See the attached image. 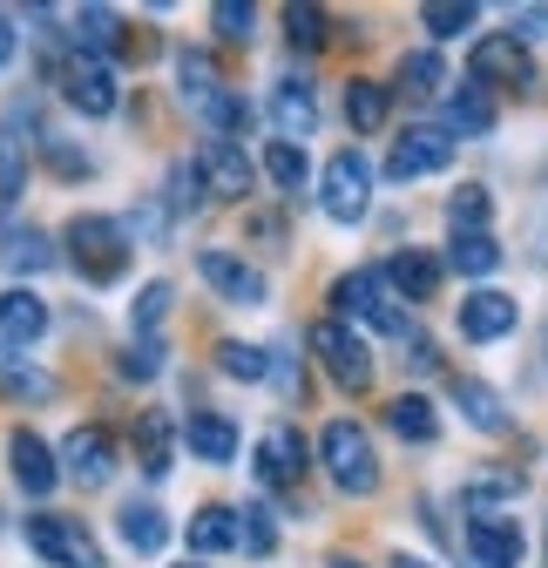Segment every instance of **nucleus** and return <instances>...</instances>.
<instances>
[{
  "instance_id": "20",
  "label": "nucleus",
  "mask_w": 548,
  "mask_h": 568,
  "mask_svg": "<svg viewBox=\"0 0 548 568\" xmlns=\"http://www.w3.org/2000/svg\"><path fill=\"white\" fill-rule=\"evenodd\" d=\"M386 284L406 298V305H427L434 292H440V264L427 257V251H393V264H386Z\"/></svg>"
},
{
  "instance_id": "43",
  "label": "nucleus",
  "mask_w": 548,
  "mask_h": 568,
  "mask_svg": "<svg viewBox=\"0 0 548 568\" xmlns=\"http://www.w3.org/2000/svg\"><path fill=\"white\" fill-rule=\"evenodd\" d=\"M163 359H170L163 338H135V345L122 352V366H115V373H122V379H156V373H163Z\"/></svg>"
},
{
  "instance_id": "26",
  "label": "nucleus",
  "mask_w": 548,
  "mask_h": 568,
  "mask_svg": "<svg viewBox=\"0 0 548 568\" xmlns=\"http://www.w3.org/2000/svg\"><path fill=\"white\" fill-rule=\"evenodd\" d=\"M0 399H21V406L28 399H54V379L41 366H28L14 345H0Z\"/></svg>"
},
{
  "instance_id": "3",
  "label": "nucleus",
  "mask_w": 548,
  "mask_h": 568,
  "mask_svg": "<svg viewBox=\"0 0 548 568\" xmlns=\"http://www.w3.org/2000/svg\"><path fill=\"white\" fill-rule=\"evenodd\" d=\"M332 305H338V318H359V325H373V332H386V338H406L399 292H393L379 271H353V277H338V284H332Z\"/></svg>"
},
{
  "instance_id": "4",
  "label": "nucleus",
  "mask_w": 548,
  "mask_h": 568,
  "mask_svg": "<svg viewBox=\"0 0 548 568\" xmlns=\"http://www.w3.org/2000/svg\"><path fill=\"white\" fill-rule=\"evenodd\" d=\"M21 535H28V548H34L41 561H54V568H109V555H102V541L89 535V521L34 515V521H21Z\"/></svg>"
},
{
  "instance_id": "34",
  "label": "nucleus",
  "mask_w": 548,
  "mask_h": 568,
  "mask_svg": "<svg viewBox=\"0 0 548 568\" xmlns=\"http://www.w3.org/2000/svg\"><path fill=\"white\" fill-rule=\"evenodd\" d=\"M447 264H454L460 277H488V271L501 264V244H495L488 231H474V237H454V244H447Z\"/></svg>"
},
{
  "instance_id": "6",
  "label": "nucleus",
  "mask_w": 548,
  "mask_h": 568,
  "mask_svg": "<svg viewBox=\"0 0 548 568\" xmlns=\"http://www.w3.org/2000/svg\"><path fill=\"white\" fill-rule=\"evenodd\" d=\"M318 196H325V217H332V224H359L366 210H373V163H366L359 150H338V156L325 163Z\"/></svg>"
},
{
  "instance_id": "33",
  "label": "nucleus",
  "mask_w": 548,
  "mask_h": 568,
  "mask_svg": "<svg viewBox=\"0 0 548 568\" xmlns=\"http://www.w3.org/2000/svg\"><path fill=\"white\" fill-rule=\"evenodd\" d=\"M176 82H183V102H196V109L211 102V95H224V82H217V61H211V54H190V48L176 54Z\"/></svg>"
},
{
  "instance_id": "49",
  "label": "nucleus",
  "mask_w": 548,
  "mask_h": 568,
  "mask_svg": "<svg viewBox=\"0 0 548 568\" xmlns=\"http://www.w3.org/2000/svg\"><path fill=\"white\" fill-rule=\"evenodd\" d=\"M14 48H21V41H14V28H8V21H0V68H8V61H14Z\"/></svg>"
},
{
  "instance_id": "41",
  "label": "nucleus",
  "mask_w": 548,
  "mask_h": 568,
  "mask_svg": "<svg viewBox=\"0 0 548 568\" xmlns=\"http://www.w3.org/2000/svg\"><path fill=\"white\" fill-rule=\"evenodd\" d=\"M211 21H217V34H224L231 48H244V41L257 34V8H251V0H217Z\"/></svg>"
},
{
  "instance_id": "15",
  "label": "nucleus",
  "mask_w": 548,
  "mask_h": 568,
  "mask_svg": "<svg viewBox=\"0 0 548 568\" xmlns=\"http://www.w3.org/2000/svg\"><path fill=\"white\" fill-rule=\"evenodd\" d=\"M196 170H203V183H211V196H251V156L237 150V142H224V135H211L203 142V156H196Z\"/></svg>"
},
{
  "instance_id": "28",
  "label": "nucleus",
  "mask_w": 548,
  "mask_h": 568,
  "mask_svg": "<svg viewBox=\"0 0 548 568\" xmlns=\"http://www.w3.org/2000/svg\"><path fill=\"white\" fill-rule=\"evenodd\" d=\"M488 129H495V102H488L481 82L447 95V135H488Z\"/></svg>"
},
{
  "instance_id": "12",
  "label": "nucleus",
  "mask_w": 548,
  "mask_h": 568,
  "mask_svg": "<svg viewBox=\"0 0 548 568\" xmlns=\"http://www.w3.org/2000/svg\"><path fill=\"white\" fill-rule=\"evenodd\" d=\"M521 325V305L508 298V292H467L460 298V332L474 338V345H495V338H508Z\"/></svg>"
},
{
  "instance_id": "32",
  "label": "nucleus",
  "mask_w": 548,
  "mask_h": 568,
  "mask_svg": "<svg viewBox=\"0 0 548 568\" xmlns=\"http://www.w3.org/2000/svg\"><path fill=\"white\" fill-rule=\"evenodd\" d=\"M474 21H481V8H474V0H427V8H420V28H427L434 41H454V34H467Z\"/></svg>"
},
{
  "instance_id": "8",
  "label": "nucleus",
  "mask_w": 548,
  "mask_h": 568,
  "mask_svg": "<svg viewBox=\"0 0 548 568\" xmlns=\"http://www.w3.org/2000/svg\"><path fill=\"white\" fill-rule=\"evenodd\" d=\"M474 82H481V89H535L528 41H515V34H481V41H474Z\"/></svg>"
},
{
  "instance_id": "51",
  "label": "nucleus",
  "mask_w": 548,
  "mask_h": 568,
  "mask_svg": "<svg viewBox=\"0 0 548 568\" xmlns=\"http://www.w3.org/2000/svg\"><path fill=\"white\" fill-rule=\"evenodd\" d=\"M332 568H359V561H353V555H338V561H332Z\"/></svg>"
},
{
  "instance_id": "42",
  "label": "nucleus",
  "mask_w": 548,
  "mask_h": 568,
  "mask_svg": "<svg viewBox=\"0 0 548 568\" xmlns=\"http://www.w3.org/2000/svg\"><path fill=\"white\" fill-rule=\"evenodd\" d=\"M203 115H211V129H217L224 142L251 129V102H244V95H231V89H224V95H211V102H203Z\"/></svg>"
},
{
  "instance_id": "23",
  "label": "nucleus",
  "mask_w": 548,
  "mask_h": 568,
  "mask_svg": "<svg viewBox=\"0 0 548 568\" xmlns=\"http://www.w3.org/2000/svg\"><path fill=\"white\" fill-rule=\"evenodd\" d=\"M183 535H190V548H196V555H224V548H237V541H244V515H231V508H217V501H211V508H196V515H190V528H183Z\"/></svg>"
},
{
  "instance_id": "45",
  "label": "nucleus",
  "mask_w": 548,
  "mask_h": 568,
  "mask_svg": "<svg viewBox=\"0 0 548 568\" xmlns=\"http://www.w3.org/2000/svg\"><path fill=\"white\" fill-rule=\"evenodd\" d=\"M244 548H251V555H271V548H278V528H271L264 508H244Z\"/></svg>"
},
{
  "instance_id": "38",
  "label": "nucleus",
  "mask_w": 548,
  "mask_h": 568,
  "mask_svg": "<svg viewBox=\"0 0 548 568\" xmlns=\"http://www.w3.org/2000/svg\"><path fill=\"white\" fill-rule=\"evenodd\" d=\"M285 41L298 54H318L325 48V8H312V0H305V8H285Z\"/></svg>"
},
{
  "instance_id": "9",
  "label": "nucleus",
  "mask_w": 548,
  "mask_h": 568,
  "mask_svg": "<svg viewBox=\"0 0 548 568\" xmlns=\"http://www.w3.org/2000/svg\"><path fill=\"white\" fill-rule=\"evenodd\" d=\"M454 163V135L447 129H406L393 142V156H386V176L393 183H420V176H440Z\"/></svg>"
},
{
  "instance_id": "14",
  "label": "nucleus",
  "mask_w": 548,
  "mask_h": 568,
  "mask_svg": "<svg viewBox=\"0 0 548 568\" xmlns=\"http://www.w3.org/2000/svg\"><path fill=\"white\" fill-rule=\"evenodd\" d=\"M61 95H68V109H82V115H109L115 109V75L102 61H89V54H75L61 68Z\"/></svg>"
},
{
  "instance_id": "16",
  "label": "nucleus",
  "mask_w": 548,
  "mask_h": 568,
  "mask_svg": "<svg viewBox=\"0 0 548 568\" xmlns=\"http://www.w3.org/2000/svg\"><path fill=\"white\" fill-rule=\"evenodd\" d=\"M8 467H14V480L34 494V501L61 487V460L48 454V440H41V434H28V426H21V434L8 440Z\"/></svg>"
},
{
  "instance_id": "29",
  "label": "nucleus",
  "mask_w": 548,
  "mask_h": 568,
  "mask_svg": "<svg viewBox=\"0 0 548 568\" xmlns=\"http://www.w3.org/2000/svg\"><path fill=\"white\" fill-rule=\"evenodd\" d=\"M0 257H8V271L14 277H34V271H48L54 264V244H48V231H8V237H0Z\"/></svg>"
},
{
  "instance_id": "13",
  "label": "nucleus",
  "mask_w": 548,
  "mask_h": 568,
  "mask_svg": "<svg viewBox=\"0 0 548 568\" xmlns=\"http://www.w3.org/2000/svg\"><path fill=\"white\" fill-rule=\"evenodd\" d=\"M467 555H474V568H521V528L508 515H474Z\"/></svg>"
},
{
  "instance_id": "11",
  "label": "nucleus",
  "mask_w": 548,
  "mask_h": 568,
  "mask_svg": "<svg viewBox=\"0 0 548 568\" xmlns=\"http://www.w3.org/2000/svg\"><path fill=\"white\" fill-rule=\"evenodd\" d=\"M305 460H312V447H305L298 426H271V434L257 440V480H264V487H292V480H305Z\"/></svg>"
},
{
  "instance_id": "30",
  "label": "nucleus",
  "mask_w": 548,
  "mask_h": 568,
  "mask_svg": "<svg viewBox=\"0 0 548 568\" xmlns=\"http://www.w3.org/2000/svg\"><path fill=\"white\" fill-rule=\"evenodd\" d=\"M386 109H393V89H379V82H353V89H346V122H353L359 135L386 129Z\"/></svg>"
},
{
  "instance_id": "50",
  "label": "nucleus",
  "mask_w": 548,
  "mask_h": 568,
  "mask_svg": "<svg viewBox=\"0 0 548 568\" xmlns=\"http://www.w3.org/2000/svg\"><path fill=\"white\" fill-rule=\"evenodd\" d=\"M393 568H434V561H420V555H393Z\"/></svg>"
},
{
  "instance_id": "7",
  "label": "nucleus",
  "mask_w": 548,
  "mask_h": 568,
  "mask_svg": "<svg viewBox=\"0 0 548 568\" xmlns=\"http://www.w3.org/2000/svg\"><path fill=\"white\" fill-rule=\"evenodd\" d=\"M196 271H203V284L224 298V305H244V312H257L264 298H271V284H264V271L257 264H244L237 251H224V244H211V251H196Z\"/></svg>"
},
{
  "instance_id": "22",
  "label": "nucleus",
  "mask_w": 548,
  "mask_h": 568,
  "mask_svg": "<svg viewBox=\"0 0 548 568\" xmlns=\"http://www.w3.org/2000/svg\"><path fill=\"white\" fill-rule=\"evenodd\" d=\"M183 440H190V454H203L211 467L237 460V426H231L224 413H190V419H183Z\"/></svg>"
},
{
  "instance_id": "44",
  "label": "nucleus",
  "mask_w": 548,
  "mask_h": 568,
  "mask_svg": "<svg viewBox=\"0 0 548 568\" xmlns=\"http://www.w3.org/2000/svg\"><path fill=\"white\" fill-rule=\"evenodd\" d=\"M41 156H48V170H54V176H68V183L95 176V163H89V156H75V150H68L61 135H41Z\"/></svg>"
},
{
  "instance_id": "39",
  "label": "nucleus",
  "mask_w": 548,
  "mask_h": 568,
  "mask_svg": "<svg viewBox=\"0 0 548 568\" xmlns=\"http://www.w3.org/2000/svg\"><path fill=\"white\" fill-rule=\"evenodd\" d=\"M203 190H211V183H203V170H196V163H176V170H170V196H163L170 217H190V210H203Z\"/></svg>"
},
{
  "instance_id": "18",
  "label": "nucleus",
  "mask_w": 548,
  "mask_h": 568,
  "mask_svg": "<svg viewBox=\"0 0 548 568\" xmlns=\"http://www.w3.org/2000/svg\"><path fill=\"white\" fill-rule=\"evenodd\" d=\"M48 332V298L41 292H0V345H34Z\"/></svg>"
},
{
  "instance_id": "35",
  "label": "nucleus",
  "mask_w": 548,
  "mask_h": 568,
  "mask_svg": "<svg viewBox=\"0 0 548 568\" xmlns=\"http://www.w3.org/2000/svg\"><path fill=\"white\" fill-rule=\"evenodd\" d=\"M447 82V61L434 54V48H414V54H399V89L406 95H434Z\"/></svg>"
},
{
  "instance_id": "24",
  "label": "nucleus",
  "mask_w": 548,
  "mask_h": 568,
  "mask_svg": "<svg viewBox=\"0 0 548 568\" xmlns=\"http://www.w3.org/2000/svg\"><path fill=\"white\" fill-rule=\"evenodd\" d=\"M271 115H278V135H285V142H305V135L318 129V95H312L305 82H278Z\"/></svg>"
},
{
  "instance_id": "37",
  "label": "nucleus",
  "mask_w": 548,
  "mask_h": 568,
  "mask_svg": "<svg viewBox=\"0 0 548 568\" xmlns=\"http://www.w3.org/2000/svg\"><path fill=\"white\" fill-rule=\"evenodd\" d=\"M170 298H176V292H170V284H163V277H150V284H143V292H135V305H129V325H135V332H143V338H156V325L170 318Z\"/></svg>"
},
{
  "instance_id": "46",
  "label": "nucleus",
  "mask_w": 548,
  "mask_h": 568,
  "mask_svg": "<svg viewBox=\"0 0 548 568\" xmlns=\"http://www.w3.org/2000/svg\"><path fill=\"white\" fill-rule=\"evenodd\" d=\"M14 196H21V150H14L8 135H0V210H8Z\"/></svg>"
},
{
  "instance_id": "19",
  "label": "nucleus",
  "mask_w": 548,
  "mask_h": 568,
  "mask_svg": "<svg viewBox=\"0 0 548 568\" xmlns=\"http://www.w3.org/2000/svg\"><path fill=\"white\" fill-rule=\"evenodd\" d=\"M454 406H460V419L474 426V434H488V440H501L508 434V406H501V393L495 386H481V379H454Z\"/></svg>"
},
{
  "instance_id": "31",
  "label": "nucleus",
  "mask_w": 548,
  "mask_h": 568,
  "mask_svg": "<svg viewBox=\"0 0 548 568\" xmlns=\"http://www.w3.org/2000/svg\"><path fill=\"white\" fill-rule=\"evenodd\" d=\"M264 170H271V183H278L285 196H298L305 190V176H312V163H305V142H271V150H264Z\"/></svg>"
},
{
  "instance_id": "47",
  "label": "nucleus",
  "mask_w": 548,
  "mask_h": 568,
  "mask_svg": "<svg viewBox=\"0 0 548 568\" xmlns=\"http://www.w3.org/2000/svg\"><path fill=\"white\" fill-rule=\"evenodd\" d=\"M271 359H278V366H271L278 393H285V399H305V373H298V366H285V352H271Z\"/></svg>"
},
{
  "instance_id": "5",
  "label": "nucleus",
  "mask_w": 548,
  "mask_h": 568,
  "mask_svg": "<svg viewBox=\"0 0 548 568\" xmlns=\"http://www.w3.org/2000/svg\"><path fill=\"white\" fill-rule=\"evenodd\" d=\"M312 352L325 359V373L346 386V393H366L373 386V352H366V338L346 318H318L312 325Z\"/></svg>"
},
{
  "instance_id": "25",
  "label": "nucleus",
  "mask_w": 548,
  "mask_h": 568,
  "mask_svg": "<svg viewBox=\"0 0 548 568\" xmlns=\"http://www.w3.org/2000/svg\"><path fill=\"white\" fill-rule=\"evenodd\" d=\"M122 541H129V555H156L163 541H170V521H163V508L156 501H122Z\"/></svg>"
},
{
  "instance_id": "2",
  "label": "nucleus",
  "mask_w": 548,
  "mask_h": 568,
  "mask_svg": "<svg viewBox=\"0 0 548 568\" xmlns=\"http://www.w3.org/2000/svg\"><path fill=\"white\" fill-rule=\"evenodd\" d=\"M318 460H325V474H332L338 494H359V501H366V494L379 487V454H373L359 419H332L325 434H318Z\"/></svg>"
},
{
  "instance_id": "48",
  "label": "nucleus",
  "mask_w": 548,
  "mask_h": 568,
  "mask_svg": "<svg viewBox=\"0 0 548 568\" xmlns=\"http://www.w3.org/2000/svg\"><path fill=\"white\" fill-rule=\"evenodd\" d=\"M521 34H548V8H515V41Z\"/></svg>"
},
{
  "instance_id": "27",
  "label": "nucleus",
  "mask_w": 548,
  "mask_h": 568,
  "mask_svg": "<svg viewBox=\"0 0 548 568\" xmlns=\"http://www.w3.org/2000/svg\"><path fill=\"white\" fill-rule=\"evenodd\" d=\"M386 426L399 440H414V447H427L434 434H440V413H434V399H420V393H399L393 406H386Z\"/></svg>"
},
{
  "instance_id": "21",
  "label": "nucleus",
  "mask_w": 548,
  "mask_h": 568,
  "mask_svg": "<svg viewBox=\"0 0 548 568\" xmlns=\"http://www.w3.org/2000/svg\"><path fill=\"white\" fill-rule=\"evenodd\" d=\"M170 460H176V426H170V413H143V419H135V467H143L150 480H163Z\"/></svg>"
},
{
  "instance_id": "40",
  "label": "nucleus",
  "mask_w": 548,
  "mask_h": 568,
  "mask_svg": "<svg viewBox=\"0 0 548 568\" xmlns=\"http://www.w3.org/2000/svg\"><path fill=\"white\" fill-rule=\"evenodd\" d=\"M217 366H224L231 379H271V352H257V345H237V338H224V345H217Z\"/></svg>"
},
{
  "instance_id": "17",
  "label": "nucleus",
  "mask_w": 548,
  "mask_h": 568,
  "mask_svg": "<svg viewBox=\"0 0 548 568\" xmlns=\"http://www.w3.org/2000/svg\"><path fill=\"white\" fill-rule=\"evenodd\" d=\"M68 41H75V54H89V61H109V54H122V14L115 8H75L68 14Z\"/></svg>"
},
{
  "instance_id": "10",
  "label": "nucleus",
  "mask_w": 548,
  "mask_h": 568,
  "mask_svg": "<svg viewBox=\"0 0 548 568\" xmlns=\"http://www.w3.org/2000/svg\"><path fill=\"white\" fill-rule=\"evenodd\" d=\"M61 474L82 480V487H102L115 474V440L102 434V426H75V434L61 440Z\"/></svg>"
},
{
  "instance_id": "36",
  "label": "nucleus",
  "mask_w": 548,
  "mask_h": 568,
  "mask_svg": "<svg viewBox=\"0 0 548 568\" xmlns=\"http://www.w3.org/2000/svg\"><path fill=\"white\" fill-rule=\"evenodd\" d=\"M488 190L481 183H460L454 190V203H447V224H454V237H474V231H488Z\"/></svg>"
},
{
  "instance_id": "1",
  "label": "nucleus",
  "mask_w": 548,
  "mask_h": 568,
  "mask_svg": "<svg viewBox=\"0 0 548 568\" xmlns=\"http://www.w3.org/2000/svg\"><path fill=\"white\" fill-rule=\"evenodd\" d=\"M68 264H75L82 284H122V271H129V231L115 217L82 210V217L68 224Z\"/></svg>"
}]
</instances>
